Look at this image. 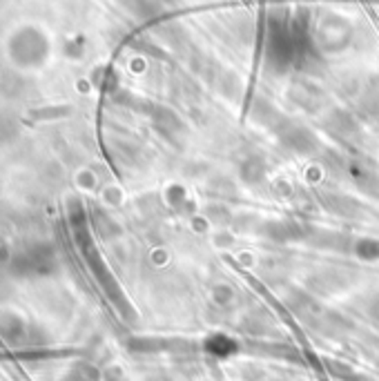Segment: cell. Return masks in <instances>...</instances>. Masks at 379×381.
<instances>
[{"instance_id":"1","label":"cell","mask_w":379,"mask_h":381,"mask_svg":"<svg viewBox=\"0 0 379 381\" xmlns=\"http://www.w3.org/2000/svg\"><path fill=\"white\" fill-rule=\"evenodd\" d=\"M205 348H208V353H210V355L226 357V355H230V353H235V341H233V339L224 337V335H214V337H210V339H208Z\"/></svg>"}]
</instances>
